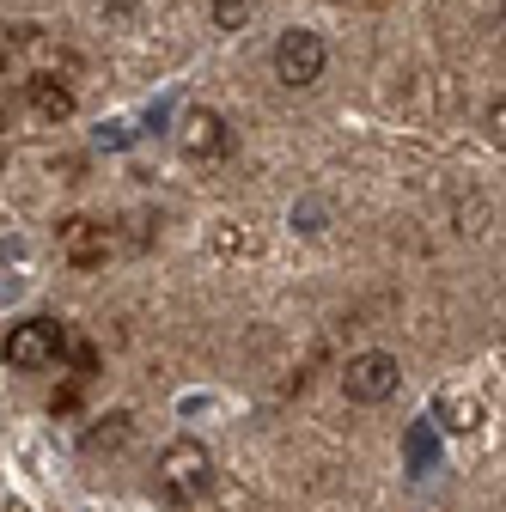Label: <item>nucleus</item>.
I'll use <instances>...</instances> for the list:
<instances>
[{
  "label": "nucleus",
  "instance_id": "1",
  "mask_svg": "<svg viewBox=\"0 0 506 512\" xmlns=\"http://www.w3.org/2000/svg\"><path fill=\"white\" fill-rule=\"evenodd\" d=\"M61 348H68V342H61V324H55V317H25V324H13L7 342H0L7 366H19V372H43V366H55Z\"/></svg>",
  "mask_w": 506,
  "mask_h": 512
},
{
  "label": "nucleus",
  "instance_id": "7",
  "mask_svg": "<svg viewBox=\"0 0 506 512\" xmlns=\"http://www.w3.org/2000/svg\"><path fill=\"white\" fill-rule=\"evenodd\" d=\"M25 98L43 122H61V116H74V86H55V74H31L25 80Z\"/></svg>",
  "mask_w": 506,
  "mask_h": 512
},
{
  "label": "nucleus",
  "instance_id": "5",
  "mask_svg": "<svg viewBox=\"0 0 506 512\" xmlns=\"http://www.w3.org/2000/svg\"><path fill=\"white\" fill-rule=\"evenodd\" d=\"M104 250H110V232H104V220H92V214L61 220V256H68V263L92 269V263H104Z\"/></svg>",
  "mask_w": 506,
  "mask_h": 512
},
{
  "label": "nucleus",
  "instance_id": "2",
  "mask_svg": "<svg viewBox=\"0 0 506 512\" xmlns=\"http://www.w3.org/2000/svg\"><path fill=\"white\" fill-rule=\"evenodd\" d=\"M397 384H403V366H397V354H385V348L354 354L348 372H342L348 403H385V397H397Z\"/></svg>",
  "mask_w": 506,
  "mask_h": 512
},
{
  "label": "nucleus",
  "instance_id": "6",
  "mask_svg": "<svg viewBox=\"0 0 506 512\" xmlns=\"http://www.w3.org/2000/svg\"><path fill=\"white\" fill-rule=\"evenodd\" d=\"M183 153L189 159H220L226 153V122H220V110H189L183 116Z\"/></svg>",
  "mask_w": 506,
  "mask_h": 512
},
{
  "label": "nucleus",
  "instance_id": "3",
  "mask_svg": "<svg viewBox=\"0 0 506 512\" xmlns=\"http://www.w3.org/2000/svg\"><path fill=\"white\" fill-rule=\"evenodd\" d=\"M324 61H330V49H324L318 31H281V43H275V80L281 86H318L324 80Z\"/></svg>",
  "mask_w": 506,
  "mask_h": 512
},
{
  "label": "nucleus",
  "instance_id": "4",
  "mask_svg": "<svg viewBox=\"0 0 506 512\" xmlns=\"http://www.w3.org/2000/svg\"><path fill=\"white\" fill-rule=\"evenodd\" d=\"M159 482H165V494L171 500H202L208 494V452L202 445H189V439H177L171 452H165V470H159Z\"/></svg>",
  "mask_w": 506,
  "mask_h": 512
},
{
  "label": "nucleus",
  "instance_id": "8",
  "mask_svg": "<svg viewBox=\"0 0 506 512\" xmlns=\"http://www.w3.org/2000/svg\"><path fill=\"white\" fill-rule=\"evenodd\" d=\"M208 13H214V25H220V31H238V25H250L257 0H208Z\"/></svg>",
  "mask_w": 506,
  "mask_h": 512
}]
</instances>
